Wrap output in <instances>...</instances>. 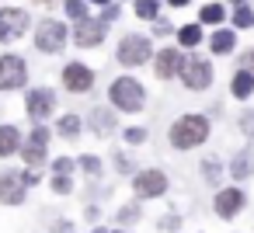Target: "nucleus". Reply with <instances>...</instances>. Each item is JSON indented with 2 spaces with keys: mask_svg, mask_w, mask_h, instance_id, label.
<instances>
[{
  "mask_svg": "<svg viewBox=\"0 0 254 233\" xmlns=\"http://www.w3.org/2000/svg\"><path fill=\"white\" fill-rule=\"evenodd\" d=\"M171 146L174 150H191V146H202L205 136H209V118L202 115H181L174 125H171Z\"/></svg>",
  "mask_w": 254,
  "mask_h": 233,
  "instance_id": "nucleus-1",
  "label": "nucleus"
},
{
  "mask_svg": "<svg viewBox=\"0 0 254 233\" xmlns=\"http://www.w3.org/2000/svg\"><path fill=\"white\" fill-rule=\"evenodd\" d=\"M143 87H139V80H132V77H119L115 84H112V105L115 108H122V112H139L143 108Z\"/></svg>",
  "mask_w": 254,
  "mask_h": 233,
  "instance_id": "nucleus-2",
  "label": "nucleus"
},
{
  "mask_svg": "<svg viewBox=\"0 0 254 233\" xmlns=\"http://www.w3.org/2000/svg\"><path fill=\"white\" fill-rule=\"evenodd\" d=\"M28 80V66L21 56H0V91H14Z\"/></svg>",
  "mask_w": 254,
  "mask_h": 233,
  "instance_id": "nucleus-3",
  "label": "nucleus"
},
{
  "mask_svg": "<svg viewBox=\"0 0 254 233\" xmlns=\"http://www.w3.org/2000/svg\"><path fill=\"white\" fill-rule=\"evenodd\" d=\"M181 80H185L191 91L209 87V84H212V63H209V59H202V56H191V59L181 66Z\"/></svg>",
  "mask_w": 254,
  "mask_h": 233,
  "instance_id": "nucleus-4",
  "label": "nucleus"
},
{
  "mask_svg": "<svg viewBox=\"0 0 254 233\" xmlns=\"http://www.w3.org/2000/svg\"><path fill=\"white\" fill-rule=\"evenodd\" d=\"M35 46H39L42 53H60V49L66 46V28H63L60 21H42V25L35 28Z\"/></svg>",
  "mask_w": 254,
  "mask_h": 233,
  "instance_id": "nucleus-5",
  "label": "nucleus"
},
{
  "mask_svg": "<svg viewBox=\"0 0 254 233\" xmlns=\"http://www.w3.org/2000/svg\"><path fill=\"white\" fill-rule=\"evenodd\" d=\"M150 59V42L143 39V35H129V39H122V46H119V63H126V66H139V63H146Z\"/></svg>",
  "mask_w": 254,
  "mask_h": 233,
  "instance_id": "nucleus-6",
  "label": "nucleus"
},
{
  "mask_svg": "<svg viewBox=\"0 0 254 233\" xmlns=\"http://www.w3.org/2000/svg\"><path fill=\"white\" fill-rule=\"evenodd\" d=\"M53 108H56V98H53V91H46V87H35V91L25 98V112H28L35 122L49 118V115H53Z\"/></svg>",
  "mask_w": 254,
  "mask_h": 233,
  "instance_id": "nucleus-7",
  "label": "nucleus"
},
{
  "mask_svg": "<svg viewBox=\"0 0 254 233\" xmlns=\"http://www.w3.org/2000/svg\"><path fill=\"white\" fill-rule=\"evenodd\" d=\"M132 188H136V195H139V198H153V195H164L167 177H164L160 171H139V174H136V181H132Z\"/></svg>",
  "mask_w": 254,
  "mask_h": 233,
  "instance_id": "nucleus-8",
  "label": "nucleus"
},
{
  "mask_svg": "<svg viewBox=\"0 0 254 233\" xmlns=\"http://www.w3.org/2000/svg\"><path fill=\"white\" fill-rule=\"evenodd\" d=\"M21 195H25V184H21V174L18 171L0 174V202H4V205H18Z\"/></svg>",
  "mask_w": 254,
  "mask_h": 233,
  "instance_id": "nucleus-9",
  "label": "nucleus"
},
{
  "mask_svg": "<svg viewBox=\"0 0 254 233\" xmlns=\"http://www.w3.org/2000/svg\"><path fill=\"white\" fill-rule=\"evenodd\" d=\"M63 84H66V91H91L94 73H91L84 63H70V66L63 70Z\"/></svg>",
  "mask_w": 254,
  "mask_h": 233,
  "instance_id": "nucleus-10",
  "label": "nucleus"
},
{
  "mask_svg": "<svg viewBox=\"0 0 254 233\" xmlns=\"http://www.w3.org/2000/svg\"><path fill=\"white\" fill-rule=\"evenodd\" d=\"M73 39H77V46H98V42L105 39V21H91V18L77 21Z\"/></svg>",
  "mask_w": 254,
  "mask_h": 233,
  "instance_id": "nucleus-11",
  "label": "nucleus"
},
{
  "mask_svg": "<svg viewBox=\"0 0 254 233\" xmlns=\"http://www.w3.org/2000/svg\"><path fill=\"white\" fill-rule=\"evenodd\" d=\"M25 25H28L25 11H4L0 14V42H11L14 35H21Z\"/></svg>",
  "mask_w": 254,
  "mask_h": 233,
  "instance_id": "nucleus-12",
  "label": "nucleus"
},
{
  "mask_svg": "<svg viewBox=\"0 0 254 233\" xmlns=\"http://www.w3.org/2000/svg\"><path fill=\"white\" fill-rule=\"evenodd\" d=\"M181 66H185V59H181V53H178V49H164V53L157 56V77H160V80H167V77L181 73Z\"/></svg>",
  "mask_w": 254,
  "mask_h": 233,
  "instance_id": "nucleus-13",
  "label": "nucleus"
},
{
  "mask_svg": "<svg viewBox=\"0 0 254 233\" xmlns=\"http://www.w3.org/2000/svg\"><path fill=\"white\" fill-rule=\"evenodd\" d=\"M240 205H244V195H240L237 188H226V191H219V195H216V212H219L223 219L237 216V212H240Z\"/></svg>",
  "mask_w": 254,
  "mask_h": 233,
  "instance_id": "nucleus-14",
  "label": "nucleus"
},
{
  "mask_svg": "<svg viewBox=\"0 0 254 233\" xmlns=\"http://www.w3.org/2000/svg\"><path fill=\"white\" fill-rule=\"evenodd\" d=\"M21 146V132L14 125H0V157H11Z\"/></svg>",
  "mask_w": 254,
  "mask_h": 233,
  "instance_id": "nucleus-15",
  "label": "nucleus"
},
{
  "mask_svg": "<svg viewBox=\"0 0 254 233\" xmlns=\"http://www.w3.org/2000/svg\"><path fill=\"white\" fill-rule=\"evenodd\" d=\"M251 91H254V70H240L233 77V94L237 98H251Z\"/></svg>",
  "mask_w": 254,
  "mask_h": 233,
  "instance_id": "nucleus-16",
  "label": "nucleus"
},
{
  "mask_svg": "<svg viewBox=\"0 0 254 233\" xmlns=\"http://www.w3.org/2000/svg\"><path fill=\"white\" fill-rule=\"evenodd\" d=\"M233 42H237V35L223 28V32H216V35H212V53H230V49H233Z\"/></svg>",
  "mask_w": 254,
  "mask_h": 233,
  "instance_id": "nucleus-17",
  "label": "nucleus"
},
{
  "mask_svg": "<svg viewBox=\"0 0 254 233\" xmlns=\"http://www.w3.org/2000/svg\"><path fill=\"white\" fill-rule=\"evenodd\" d=\"M178 39H181V46H188V49H191V46H198V42H202V28H198V25H185V28L178 32Z\"/></svg>",
  "mask_w": 254,
  "mask_h": 233,
  "instance_id": "nucleus-18",
  "label": "nucleus"
},
{
  "mask_svg": "<svg viewBox=\"0 0 254 233\" xmlns=\"http://www.w3.org/2000/svg\"><path fill=\"white\" fill-rule=\"evenodd\" d=\"M202 21H205V25H219V21H223V7H219V4H205V7H202Z\"/></svg>",
  "mask_w": 254,
  "mask_h": 233,
  "instance_id": "nucleus-19",
  "label": "nucleus"
},
{
  "mask_svg": "<svg viewBox=\"0 0 254 233\" xmlns=\"http://www.w3.org/2000/svg\"><path fill=\"white\" fill-rule=\"evenodd\" d=\"M25 160H28V164H42V160H46L42 143H28V146H25Z\"/></svg>",
  "mask_w": 254,
  "mask_h": 233,
  "instance_id": "nucleus-20",
  "label": "nucleus"
},
{
  "mask_svg": "<svg viewBox=\"0 0 254 233\" xmlns=\"http://www.w3.org/2000/svg\"><path fill=\"white\" fill-rule=\"evenodd\" d=\"M251 174V153H240L233 160V177H247Z\"/></svg>",
  "mask_w": 254,
  "mask_h": 233,
  "instance_id": "nucleus-21",
  "label": "nucleus"
},
{
  "mask_svg": "<svg viewBox=\"0 0 254 233\" xmlns=\"http://www.w3.org/2000/svg\"><path fill=\"white\" fill-rule=\"evenodd\" d=\"M94 125H98V132H112L115 118H112L108 112H94Z\"/></svg>",
  "mask_w": 254,
  "mask_h": 233,
  "instance_id": "nucleus-22",
  "label": "nucleus"
},
{
  "mask_svg": "<svg viewBox=\"0 0 254 233\" xmlns=\"http://www.w3.org/2000/svg\"><path fill=\"white\" fill-rule=\"evenodd\" d=\"M136 11H139V18H157V0H139Z\"/></svg>",
  "mask_w": 254,
  "mask_h": 233,
  "instance_id": "nucleus-23",
  "label": "nucleus"
},
{
  "mask_svg": "<svg viewBox=\"0 0 254 233\" xmlns=\"http://www.w3.org/2000/svg\"><path fill=\"white\" fill-rule=\"evenodd\" d=\"M77 129H80V118H73V115H66V118L60 122V132H63V136H73Z\"/></svg>",
  "mask_w": 254,
  "mask_h": 233,
  "instance_id": "nucleus-24",
  "label": "nucleus"
},
{
  "mask_svg": "<svg viewBox=\"0 0 254 233\" xmlns=\"http://www.w3.org/2000/svg\"><path fill=\"white\" fill-rule=\"evenodd\" d=\"M66 14L73 18V21H84L87 14H84V4H80V0H70V4H66Z\"/></svg>",
  "mask_w": 254,
  "mask_h": 233,
  "instance_id": "nucleus-25",
  "label": "nucleus"
},
{
  "mask_svg": "<svg viewBox=\"0 0 254 233\" xmlns=\"http://www.w3.org/2000/svg\"><path fill=\"white\" fill-rule=\"evenodd\" d=\"M240 125H244V132H247V136H254V115H244V118H240Z\"/></svg>",
  "mask_w": 254,
  "mask_h": 233,
  "instance_id": "nucleus-26",
  "label": "nucleus"
},
{
  "mask_svg": "<svg viewBox=\"0 0 254 233\" xmlns=\"http://www.w3.org/2000/svg\"><path fill=\"white\" fill-rule=\"evenodd\" d=\"M251 21H254V18H251V11H240V14H237V25H240V28H247Z\"/></svg>",
  "mask_w": 254,
  "mask_h": 233,
  "instance_id": "nucleus-27",
  "label": "nucleus"
},
{
  "mask_svg": "<svg viewBox=\"0 0 254 233\" xmlns=\"http://www.w3.org/2000/svg\"><path fill=\"white\" fill-rule=\"evenodd\" d=\"M244 63H247V66H244V70H251V66H254V49H251V53H247V59H244Z\"/></svg>",
  "mask_w": 254,
  "mask_h": 233,
  "instance_id": "nucleus-28",
  "label": "nucleus"
},
{
  "mask_svg": "<svg viewBox=\"0 0 254 233\" xmlns=\"http://www.w3.org/2000/svg\"><path fill=\"white\" fill-rule=\"evenodd\" d=\"M171 4H174V7H181V4H188V0H171Z\"/></svg>",
  "mask_w": 254,
  "mask_h": 233,
  "instance_id": "nucleus-29",
  "label": "nucleus"
},
{
  "mask_svg": "<svg viewBox=\"0 0 254 233\" xmlns=\"http://www.w3.org/2000/svg\"><path fill=\"white\" fill-rule=\"evenodd\" d=\"M94 4H105V0H94Z\"/></svg>",
  "mask_w": 254,
  "mask_h": 233,
  "instance_id": "nucleus-30",
  "label": "nucleus"
}]
</instances>
